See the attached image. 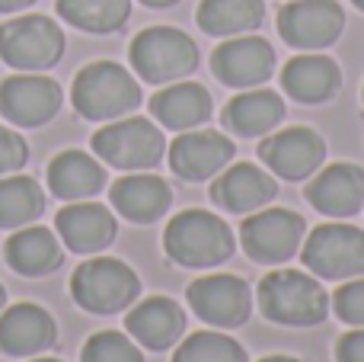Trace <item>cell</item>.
<instances>
[{"mask_svg": "<svg viewBox=\"0 0 364 362\" xmlns=\"http://www.w3.org/2000/svg\"><path fill=\"white\" fill-rule=\"evenodd\" d=\"M164 250L176 267L186 269H211L233 257L237 237L227 228L224 218L205 209H186L166 224Z\"/></svg>", "mask_w": 364, "mask_h": 362, "instance_id": "1", "label": "cell"}, {"mask_svg": "<svg viewBox=\"0 0 364 362\" xmlns=\"http://www.w3.org/2000/svg\"><path fill=\"white\" fill-rule=\"evenodd\" d=\"M259 308L272 324L316 327L329 314V295L314 276L297 269H278L259 282Z\"/></svg>", "mask_w": 364, "mask_h": 362, "instance_id": "2", "label": "cell"}, {"mask_svg": "<svg viewBox=\"0 0 364 362\" xmlns=\"http://www.w3.org/2000/svg\"><path fill=\"white\" fill-rule=\"evenodd\" d=\"M74 109L90 122H112L141 106V87L122 64L93 61L74 77Z\"/></svg>", "mask_w": 364, "mask_h": 362, "instance_id": "3", "label": "cell"}, {"mask_svg": "<svg viewBox=\"0 0 364 362\" xmlns=\"http://www.w3.org/2000/svg\"><path fill=\"white\" fill-rule=\"evenodd\" d=\"M70 295L90 314H119L141 295V279L128 263L115 257H93L80 263L70 279Z\"/></svg>", "mask_w": 364, "mask_h": 362, "instance_id": "4", "label": "cell"}, {"mask_svg": "<svg viewBox=\"0 0 364 362\" xmlns=\"http://www.w3.org/2000/svg\"><path fill=\"white\" fill-rule=\"evenodd\" d=\"M132 68L147 83H176L198 68V45L176 26H151L134 36Z\"/></svg>", "mask_w": 364, "mask_h": 362, "instance_id": "5", "label": "cell"}, {"mask_svg": "<svg viewBox=\"0 0 364 362\" xmlns=\"http://www.w3.org/2000/svg\"><path fill=\"white\" fill-rule=\"evenodd\" d=\"M93 151L119 170H151L164 160L166 141L151 119L132 115V119L109 122L106 128H100L93 135Z\"/></svg>", "mask_w": 364, "mask_h": 362, "instance_id": "6", "label": "cell"}, {"mask_svg": "<svg viewBox=\"0 0 364 362\" xmlns=\"http://www.w3.org/2000/svg\"><path fill=\"white\" fill-rule=\"evenodd\" d=\"M64 55V32L55 19L29 13L0 26V58L16 71H45Z\"/></svg>", "mask_w": 364, "mask_h": 362, "instance_id": "7", "label": "cell"}, {"mask_svg": "<svg viewBox=\"0 0 364 362\" xmlns=\"http://www.w3.org/2000/svg\"><path fill=\"white\" fill-rule=\"evenodd\" d=\"M301 260L320 279L346 282L364 276V231L355 224H320L304 244Z\"/></svg>", "mask_w": 364, "mask_h": 362, "instance_id": "8", "label": "cell"}, {"mask_svg": "<svg viewBox=\"0 0 364 362\" xmlns=\"http://www.w3.org/2000/svg\"><path fill=\"white\" fill-rule=\"evenodd\" d=\"M304 231H307V222L297 212L259 209L240 224V244H243L250 260L275 267V263L291 260L301 250Z\"/></svg>", "mask_w": 364, "mask_h": 362, "instance_id": "9", "label": "cell"}, {"mask_svg": "<svg viewBox=\"0 0 364 362\" xmlns=\"http://www.w3.org/2000/svg\"><path fill=\"white\" fill-rule=\"evenodd\" d=\"M346 29V13L336 0H291L278 13V36L301 51H323Z\"/></svg>", "mask_w": 364, "mask_h": 362, "instance_id": "10", "label": "cell"}, {"mask_svg": "<svg viewBox=\"0 0 364 362\" xmlns=\"http://www.w3.org/2000/svg\"><path fill=\"white\" fill-rule=\"evenodd\" d=\"M259 157L282 180H310L326 160V141L307 125H291L282 132H269L259 145Z\"/></svg>", "mask_w": 364, "mask_h": 362, "instance_id": "11", "label": "cell"}, {"mask_svg": "<svg viewBox=\"0 0 364 362\" xmlns=\"http://www.w3.org/2000/svg\"><path fill=\"white\" fill-rule=\"evenodd\" d=\"M186 295L195 318L211 327H240L252 314V292L240 276H201Z\"/></svg>", "mask_w": 364, "mask_h": 362, "instance_id": "12", "label": "cell"}, {"mask_svg": "<svg viewBox=\"0 0 364 362\" xmlns=\"http://www.w3.org/2000/svg\"><path fill=\"white\" fill-rule=\"evenodd\" d=\"M211 71L224 87L252 90L265 83L275 71V48L259 36H233L220 42L211 55Z\"/></svg>", "mask_w": 364, "mask_h": 362, "instance_id": "13", "label": "cell"}, {"mask_svg": "<svg viewBox=\"0 0 364 362\" xmlns=\"http://www.w3.org/2000/svg\"><path fill=\"white\" fill-rule=\"evenodd\" d=\"M61 109V87L42 74H16L0 83V115L19 128H36Z\"/></svg>", "mask_w": 364, "mask_h": 362, "instance_id": "14", "label": "cell"}, {"mask_svg": "<svg viewBox=\"0 0 364 362\" xmlns=\"http://www.w3.org/2000/svg\"><path fill=\"white\" fill-rule=\"evenodd\" d=\"M233 154L237 148L224 132L188 128V132H179V138L170 145V167L176 177L188 183H201V180L218 177L233 160Z\"/></svg>", "mask_w": 364, "mask_h": 362, "instance_id": "15", "label": "cell"}, {"mask_svg": "<svg viewBox=\"0 0 364 362\" xmlns=\"http://www.w3.org/2000/svg\"><path fill=\"white\" fill-rule=\"evenodd\" d=\"M275 196L278 183L272 180V173H265L256 164H246V160L224 167L211 183L214 205H220L230 215H252V212L265 209Z\"/></svg>", "mask_w": 364, "mask_h": 362, "instance_id": "16", "label": "cell"}, {"mask_svg": "<svg viewBox=\"0 0 364 362\" xmlns=\"http://www.w3.org/2000/svg\"><path fill=\"white\" fill-rule=\"evenodd\" d=\"M307 202L329 218H352L364 209V170L358 164H329L307 183Z\"/></svg>", "mask_w": 364, "mask_h": 362, "instance_id": "17", "label": "cell"}, {"mask_svg": "<svg viewBox=\"0 0 364 362\" xmlns=\"http://www.w3.org/2000/svg\"><path fill=\"white\" fill-rule=\"evenodd\" d=\"M58 340V327L45 308L38 305H10L0 311V353L6 356H38L51 350Z\"/></svg>", "mask_w": 364, "mask_h": 362, "instance_id": "18", "label": "cell"}, {"mask_svg": "<svg viewBox=\"0 0 364 362\" xmlns=\"http://www.w3.org/2000/svg\"><path fill=\"white\" fill-rule=\"evenodd\" d=\"M55 228L64 247L74 254H100L119 234L115 215L100 202H70L58 212Z\"/></svg>", "mask_w": 364, "mask_h": 362, "instance_id": "19", "label": "cell"}, {"mask_svg": "<svg viewBox=\"0 0 364 362\" xmlns=\"http://www.w3.org/2000/svg\"><path fill=\"white\" fill-rule=\"evenodd\" d=\"M125 327H128V337L138 340L144 350L164 353L170 346H176L182 333H186V311L173 299L154 295L147 301H138L128 311Z\"/></svg>", "mask_w": 364, "mask_h": 362, "instance_id": "20", "label": "cell"}, {"mask_svg": "<svg viewBox=\"0 0 364 362\" xmlns=\"http://www.w3.org/2000/svg\"><path fill=\"white\" fill-rule=\"evenodd\" d=\"M282 87L294 103L304 106H320L329 103L342 87V71L329 55L310 51V55H297L284 64L282 71Z\"/></svg>", "mask_w": 364, "mask_h": 362, "instance_id": "21", "label": "cell"}, {"mask_svg": "<svg viewBox=\"0 0 364 362\" xmlns=\"http://www.w3.org/2000/svg\"><path fill=\"white\" fill-rule=\"evenodd\" d=\"M112 205L122 218L134 224H151L166 215L173 205V190L166 180L154 177V173H132L112 183Z\"/></svg>", "mask_w": 364, "mask_h": 362, "instance_id": "22", "label": "cell"}, {"mask_svg": "<svg viewBox=\"0 0 364 362\" xmlns=\"http://www.w3.org/2000/svg\"><path fill=\"white\" fill-rule=\"evenodd\" d=\"M151 115L173 132L198 128L211 119V93L195 81H176L151 96Z\"/></svg>", "mask_w": 364, "mask_h": 362, "instance_id": "23", "label": "cell"}, {"mask_svg": "<svg viewBox=\"0 0 364 362\" xmlns=\"http://www.w3.org/2000/svg\"><path fill=\"white\" fill-rule=\"evenodd\" d=\"M284 122V100L275 90H246L224 106V125L240 138H265Z\"/></svg>", "mask_w": 364, "mask_h": 362, "instance_id": "24", "label": "cell"}, {"mask_svg": "<svg viewBox=\"0 0 364 362\" xmlns=\"http://www.w3.org/2000/svg\"><path fill=\"white\" fill-rule=\"evenodd\" d=\"M4 257L6 267L19 276H48L61 267L64 250L58 244L55 231L42 228V224H26L6 241Z\"/></svg>", "mask_w": 364, "mask_h": 362, "instance_id": "25", "label": "cell"}, {"mask_svg": "<svg viewBox=\"0 0 364 362\" xmlns=\"http://www.w3.org/2000/svg\"><path fill=\"white\" fill-rule=\"evenodd\" d=\"M106 186V167L83 151H61L48 164V190L64 202L90 199Z\"/></svg>", "mask_w": 364, "mask_h": 362, "instance_id": "26", "label": "cell"}, {"mask_svg": "<svg viewBox=\"0 0 364 362\" xmlns=\"http://www.w3.org/2000/svg\"><path fill=\"white\" fill-rule=\"evenodd\" d=\"M195 16L208 36H246L265 23V0H201Z\"/></svg>", "mask_w": 364, "mask_h": 362, "instance_id": "27", "label": "cell"}, {"mask_svg": "<svg viewBox=\"0 0 364 362\" xmlns=\"http://www.w3.org/2000/svg\"><path fill=\"white\" fill-rule=\"evenodd\" d=\"M58 13L77 29L106 36L128 23L132 0H58Z\"/></svg>", "mask_w": 364, "mask_h": 362, "instance_id": "28", "label": "cell"}, {"mask_svg": "<svg viewBox=\"0 0 364 362\" xmlns=\"http://www.w3.org/2000/svg\"><path fill=\"white\" fill-rule=\"evenodd\" d=\"M45 212V192L32 177H0V228H26Z\"/></svg>", "mask_w": 364, "mask_h": 362, "instance_id": "29", "label": "cell"}, {"mask_svg": "<svg viewBox=\"0 0 364 362\" xmlns=\"http://www.w3.org/2000/svg\"><path fill=\"white\" fill-rule=\"evenodd\" d=\"M173 362H250L246 350L233 337L218 331L188 333L173 353Z\"/></svg>", "mask_w": 364, "mask_h": 362, "instance_id": "30", "label": "cell"}, {"mask_svg": "<svg viewBox=\"0 0 364 362\" xmlns=\"http://www.w3.org/2000/svg\"><path fill=\"white\" fill-rule=\"evenodd\" d=\"M80 362H144V356L128 333L100 331L83 343Z\"/></svg>", "mask_w": 364, "mask_h": 362, "instance_id": "31", "label": "cell"}, {"mask_svg": "<svg viewBox=\"0 0 364 362\" xmlns=\"http://www.w3.org/2000/svg\"><path fill=\"white\" fill-rule=\"evenodd\" d=\"M329 305L336 308L342 324L348 327H364V276H355V279H346L339 289H336L333 301Z\"/></svg>", "mask_w": 364, "mask_h": 362, "instance_id": "32", "label": "cell"}, {"mask_svg": "<svg viewBox=\"0 0 364 362\" xmlns=\"http://www.w3.org/2000/svg\"><path fill=\"white\" fill-rule=\"evenodd\" d=\"M26 160H29V145L23 141V135L0 125V177L16 173Z\"/></svg>", "mask_w": 364, "mask_h": 362, "instance_id": "33", "label": "cell"}, {"mask_svg": "<svg viewBox=\"0 0 364 362\" xmlns=\"http://www.w3.org/2000/svg\"><path fill=\"white\" fill-rule=\"evenodd\" d=\"M336 362H364V327L342 333L336 343Z\"/></svg>", "mask_w": 364, "mask_h": 362, "instance_id": "34", "label": "cell"}, {"mask_svg": "<svg viewBox=\"0 0 364 362\" xmlns=\"http://www.w3.org/2000/svg\"><path fill=\"white\" fill-rule=\"evenodd\" d=\"M36 0H0V13H16L23 6H32Z\"/></svg>", "mask_w": 364, "mask_h": 362, "instance_id": "35", "label": "cell"}, {"mask_svg": "<svg viewBox=\"0 0 364 362\" xmlns=\"http://www.w3.org/2000/svg\"><path fill=\"white\" fill-rule=\"evenodd\" d=\"M144 6H154V10H164V6H176L179 0H141Z\"/></svg>", "mask_w": 364, "mask_h": 362, "instance_id": "36", "label": "cell"}, {"mask_svg": "<svg viewBox=\"0 0 364 362\" xmlns=\"http://www.w3.org/2000/svg\"><path fill=\"white\" fill-rule=\"evenodd\" d=\"M262 362H301V359H294V356H265Z\"/></svg>", "mask_w": 364, "mask_h": 362, "instance_id": "37", "label": "cell"}, {"mask_svg": "<svg viewBox=\"0 0 364 362\" xmlns=\"http://www.w3.org/2000/svg\"><path fill=\"white\" fill-rule=\"evenodd\" d=\"M6 308V292H4V286H0V311Z\"/></svg>", "mask_w": 364, "mask_h": 362, "instance_id": "38", "label": "cell"}, {"mask_svg": "<svg viewBox=\"0 0 364 362\" xmlns=\"http://www.w3.org/2000/svg\"><path fill=\"white\" fill-rule=\"evenodd\" d=\"M29 362H61V359H51V356H36V359H29Z\"/></svg>", "mask_w": 364, "mask_h": 362, "instance_id": "39", "label": "cell"}, {"mask_svg": "<svg viewBox=\"0 0 364 362\" xmlns=\"http://www.w3.org/2000/svg\"><path fill=\"white\" fill-rule=\"evenodd\" d=\"M352 4H355V6H358V10H361V13H364V0H352Z\"/></svg>", "mask_w": 364, "mask_h": 362, "instance_id": "40", "label": "cell"}]
</instances>
